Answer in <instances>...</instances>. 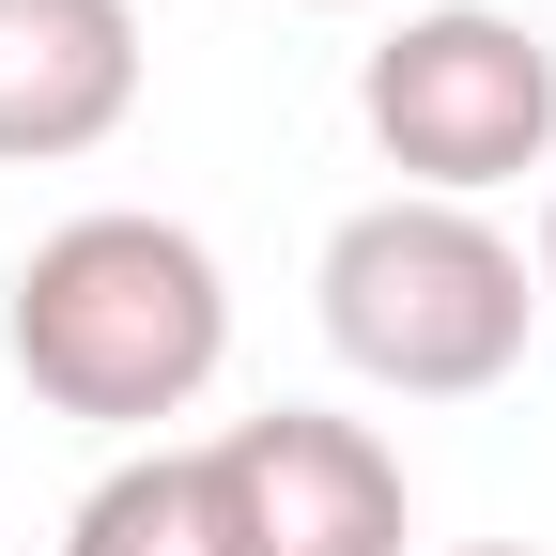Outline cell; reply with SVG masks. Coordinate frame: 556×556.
I'll return each instance as SVG.
<instances>
[{
  "mask_svg": "<svg viewBox=\"0 0 556 556\" xmlns=\"http://www.w3.org/2000/svg\"><path fill=\"white\" fill-rule=\"evenodd\" d=\"M0 356L47 417H93V433H139L155 448V417H186L232 356V278L186 217H139V201H93V217H62L16 294H0Z\"/></svg>",
  "mask_w": 556,
  "mask_h": 556,
  "instance_id": "1",
  "label": "cell"
},
{
  "mask_svg": "<svg viewBox=\"0 0 556 556\" xmlns=\"http://www.w3.org/2000/svg\"><path fill=\"white\" fill-rule=\"evenodd\" d=\"M309 16H371V0H309Z\"/></svg>",
  "mask_w": 556,
  "mask_h": 556,
  "instance_id": "9",
  "label": "cell"
},
{
  "mask_svg": "<svg viewBox=\"0 0 556 556\" xmlns=\"http://www.w3.org/2000/svg\"><path fill=\"white\" fill-rule=\"evenodd\" d=\"M356 124L417 201H495L556 170V47L495 0H417V16L356 62Z\"/></svg>",
  "mask_w": 556,
  "mask_h": 556,
  "instance_id": "3",
  "label": "cell"
},
{
  "mask_svg": "<svg viewBox=\"0 0 556 556\" xmlns=\"http://www.w3.org/2000/svg\"><path fill=\"white\" fill-rule=\"evenodd\" d=\"M541 309H556V186H541Z\"/></svg>",
  "mask_w": 556,
  "mask_h": 556,
  "instance_id": "7",
  "label": "cell"
},
{
  "mask_svg": "<svg viewBox=\"0 0 556 556\" xmlns=\"http://www.w3.org/2000/svg\"><path fill=\"white\" fill-rule=\"evenodd\" d=\"M325 340H340V371L387 387V402H479V387H510L526 371V340H541V263L479 217V201H356V217L325 232Z\"/></svg>",
  "mask_w": 556,
  "mask_h": 556,
  "instance_id": "2",
  "label": "cell"
},
{
  "mask_svg": "<svg viewBox=\"0 0 556 556\" xmlns=\"http://www.w3.org/2000/svg\"><path fill=\"white\" fill-rule=\"evenodd\" d=\"M217 510L232 556H402L417 495H402V448L371 417H325V402H278L217 433Z\"/></svg>",
  "mask_w": 556,
  "mask_h": 556,
  "instance_id": "4",
  "label": "cell"
},
{
  "mask_svg": "<svg viewBox=\"0 0 556 556\" xmlns=\"http://www.w3.org/2000/svg\"><path fill=\"white\" fill-rule=\"evenodd\" d=\"M139 109V0H0V170H62Z\"/></svg>",
  "mask_w": 556,
  "mask_h": 556,
  "instance_id": "5",
  "label": "cell"
},
{
  "mask_svg": "<svg viewBox=\"0 0 556 556\" xmlns=\"http://www.w3.org/2000/svg\"><path fill=\"white\" fill-rule=\"evenodd\" d=\"M464 556H541V541H464Z\"/></svg>",
  "mask_w": 556,
  "mask_h": 556,
  "instance_id": "8",
  "label": "cell"
},
{
  "mask_svg": "<svg viewBox=\"0 0 556 556\" xmlns=\"http://www.w3.org/2000/svg\"><path fill=\"white\" fill-rule=\"evenodd\" d=\"M62 556H232V510H217V448H124L78 526H62Z\"/></svg>",
  "mask_w": 556,
  "mask_h": 556,
  "instance_id": "6",
  "label": "cell"
}]
</instances>
